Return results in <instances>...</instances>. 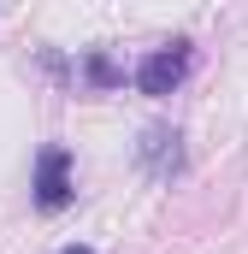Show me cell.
<instances>
[{
    "instance_id": "obj_1",
    "label": "cell",
    "mask_w": 248,
    "mask_h": 254,
    "mask_svg": "<svg viewBox=\"0 0 248 254\" xmlns=\"http://www.w3.org/2000/svg\"><path fill=\"white\" fill-rule=\"evenodd\" d=\"M189 77V42H172V48H154L148 60L136 65V89L142 95H172Z\"/></svg>"
},
{
    "instance_id": "obj_2",
    "label": "cell",
    "mask_w": 248,
    "mask_h": 254,
    "mask_svg": "<svg viewBox=\"0 0 248 254\" xmlns=\"http://www.w3.org/2000/svg\"><path fill=\"white\" fill-rule=\"evenodd\" d=\"M36 201L48 213H60L71 201V154L65 148H42V160H36Z\"/></svg>"
},
{
    "instance_id": "obj_3",
    "label": "cell",
    "mask_w": 248,
    "mask_h": 254,
    "mask_svg": "<svg viewBox=\"0 0 248 254\" xmlns=\"http://www.w3.org/2000/svg\"><path fill=\"white\" fill-rule=\"evenodd\" d=\"M142 166H148L154 178H172V172L184 166V148H178V130H148V136H142Z\"/></svg>"
},
{
    "instance_id": "obj_4",
    "label": "cell",
    "mask_w": 248,
    "mask_h": 254,
    "mask_svg": "<svg viewBox=\"0 0 248 254\" xmlns=\"http://www.w3.org/2000/svg\"><path fill=\"white\" fill-rule=\"evenodd\" d=\"M89 77H95V83H119V71H113V65L101 60V54H95V60H89Z\"/></svg>"
},
{
    "instance_id": "obj_5",
    "label": "cell",
    "mask_w": 248,
    "mask_h": 254,
    "mask_svg": "<svg viewBox=\"0 0 248 254\" xmlns=\"http://www.w3.org/2000/svg\"><path fill=\"white\" fill-rule=\"evenodd\" d=\"M60 254H95V249H83V243H71V249H60Z\"/></svg>"
}]
</instances>
